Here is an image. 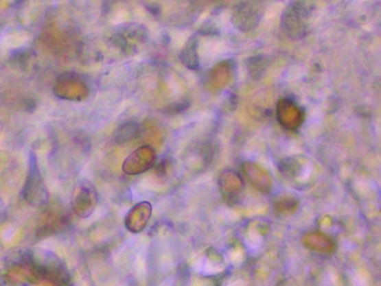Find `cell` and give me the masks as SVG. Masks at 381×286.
I'll list each match as a JSON object with an SVG mask.
<instances>
[{
    "label": "cell",
    "instance_id": "4",
    "mask_svg": "<svg viewBox=\"0 0 381 286\" xmlns=\"http://www.w3.org/2000/svg\"><path fill=\"white\" fill-rule=\"evenodd\" d=\"M151 214H152V207L150 202H142L135 205L130 209L124 219L126 229L133 234L142 232L147 226Z\"/></svg>",
    "mask_w": 381,
    "mask_h": 286
},
{
    "label": "cell",
    "instance_id": "2",
    "mask_svg": "<svg viewBox=\"0 0 381 286\" xmlns=\"http://www.w3.org/2000/svg\"><path fill=\"white\" fill-rule=\"evenodd\" d=\"M156 163V154L150 147H141L126 158L124 171L126 175L137 176L148 171Z\"/></svg>",
    "mask_w": 381,
    "mask_h": 286
},
{
    "label": "cell",
    "instance_id": "7",
    "mask_svg": "<svg viewBox=\"0 0 381 286\" xmlns=\"http://www.w3.org/2000/svg\"><path fill=\"white\" fill-rule=\"evenodd\" d=\"M220 187L224 196L234 198L243 191L244 182L236 172L226 171L220 176Z\"/></svg>",
    "mask_w": 381,
    "mask_h": 286
},
{
    "label": "cell",
    "instance_id": "6",
    "mask_svg": "<svg viewBox=\"0 0 381 286\" xmlns=\"http://www.w3.org/2000/svg\"><path fill=\"white\" fill-rule=\"evenodd\" d=\"M244 171L249 182L262 193H270L273 187V181L270 176L264 169L257 166L255 163H246L244 165Z\"/></svg>",
    "mask_w": 381,
    "mask_h": 286
},
{
    "label": "cell",
    "instance_id": "5",
    "mask_svg": "<svg viewBox=\"0 0 381 286\" xmlns=\"http://www.w3.org/2000/svg\"><path fill=\"white\" fill-rule=\"evenodd\" d=\"M302 241L308 250L316 253L332 254L336 252V246L334 239L319 230L306 233L302 238Z\"/></svg>",
    "mask_w": 381,
    "mask_h": 286
},
{
    "label": "cell",
    "instance_id": "1",
    "mask_svg": "<svg viewBox=\"0 0 381 286\" xmlns=\"http://www.w3.org/2000/svg\"><path fill=\"white\" fill-rule=\"evenodd\" d=\"M72 205L73 211L78 217H90L97 205L95 188L89 182H83L76 186L73 191Z\"/></svg>",
    "mask_w": 381,
    "mask_h": 286
},
{
    "label": "cell",
    "instance_id": "3",
    "mask_svg": "<svg viewBox=\"0 0 381 286\" xmlns=\"http://www.w3.org/2000/svg\"><path fill=\"white\" fill-rule=\"evenodd\" d=\"M24 198L32 206L43 205L47 199V189L36 166H32L30 168L25 184Z\"/></svg>",
    "mask_w": 381,
    "mask_h": 286
},
{
    "label": "cell",
    "instance_id": "8",
    "mask_svg": "<svg viewBox=\"0 0 381 286\" xmlns=\"http://www.w3.org/2000/svg\"><path fill=\"white\" fill-rule=\"evenodd\" d=\"M299 206L297 199L293 196H284L275 202V209L279 214H293Z\"/></svg>",
    "mask_w": 381,
    "mask_h": 286
}]
</instances>
